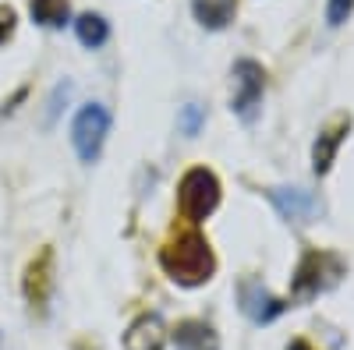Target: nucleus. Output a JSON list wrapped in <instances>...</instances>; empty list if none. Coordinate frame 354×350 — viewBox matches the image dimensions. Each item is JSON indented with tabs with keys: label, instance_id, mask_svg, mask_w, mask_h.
<instances>
[{
	"label": "nucleus",
	"instance_id": "f257e3e1",
	"mask_svg": "<svg viewBox=\"0 0 354 350\" xmlns=\"http://www.w3.org/2000/svg\"><path fill=\"white\" fill-rule=\"evenodd\" d=\"M160 266L177 286H202L216 273V255L198 230H181L160 248Z\"/></svg>",
	"mask_w": 354,
	"mask_h": 350
},
{
	"label": "nucleus",
	"instance_id": "f03ea898",
	"mask_svg": "<svg viewBox=\"0 0 354 350\" xmlns=\"http://www.w3.org/2000/svg\"><path fill=\"white\" fill-rule=\"evenodd\" d=\"M344 276V258L333 255V251H305L298 269L290 276V301L294 304H305L319 294H326L330 286H337V280Z\"/></svg>",
	"mask_w": 354,
	"mask_h": 350
},
{
	"label": "nucleus",
	"instance_id": "7ed1b4c3",
	"mask_svg": "<svg viewBox=\"0 0 354 350\" xmlns=\"http://www.w3.org/2000/svg\"><path fill=\"white\" fill-rule=\"evenodd\" d=\"M220 206V177L209 166H192L177 184V209L188 223H205Z\"/></svg>",
	"mask_w": 354,
	"mask_h": 350
},
{
	"label": "nucleus",
	"instance_id": "20e7f679",
	"mask_svg": "<svg viewBox=\"0 0 354 350\" xmlns=\"http://www.w3.org/2000/svg\"><path fill=\"white\" fill-rule=\"evenodd\" d=\"M110 135V110L103 103H85L71 121V145L82 163H96Z\"/></svg>",
	"mask_w": 354,
	"mask_h": 350
},
{
	"label": "nucleus",
	"instance_id": "39448f33",
	"mask_svg": "<svg viewBox=\"0 0 354 350\" xmlns=\"http://www.w3.org/2000/svg\"><path fill=\"white\" fill-rule=\"evenodd\" d=\"M230 78H234V96H230L234 117L245 121V124H255V117L262 110V93H266V71H262V64L241 57V61L234 64Z\"/></svg>",
	"mask_w": 354,
	"mask_h": 350
},
{
	"label": "nucleus",
	"instance_id": "423d86ee",
	"mask_svg": "<svg viewBox=\"0 0 354 350\" xmlns=\"http://www.w3.org/2000/svg\"><path fill=\"white\" fill-rule=\"evenodd\" d=\"M238 308L245 311L248 322H255V326H270L273 318H280V315L290 308V301L273 298L270 290H266V283H259V280L248 276V280L238 283Z\"/></svg>",
	"mask_w": 354,
	"mask_h": 350
},
{
	"label": "nucleus",
	"instance_id": "0eeeda50",
	"mask_svg": "<svg viewBox=\"0 0 354 350\" xmlns=\"http://www.w3.org/2000/svg\"><path fill=\"white\" fill-rule=\"evenodd\" d=\"M21 290H25V301L32 304V311H46L50 290H53V251L50 248H43L32 262H28Z\"/></svg>",
	"mask_w": 354,
	"mask_h": 350
},
{
	"label": "nucleus",
	"instance_id": "6e6552de",
	"mask_svg": "<svg viewBox=\"0 0 354 350\" xmlns=\"http://www.w3.org/2000/svg\"><path fill=\"white\" fill-rule=\"evenodd\" d=\"M266 195H270V202L277 206V213L290 223H308L322 213V202L305 188H270Z\"/></svg>",
	"mask_w": 354,
	"mask_h": 350
},
{
	"label": "nucleus",
	"instance_id": "1a4fd4ad",
	"mask_svg": "<svg viewBox=\"0 0 354 350\" xmlns=\"http://www.w3.org/2000/svg\"><path fill=\"white\" fill-rule=\"evenodd\" d=\"M167 326L160 315H138L124 333V350H163L167 347Z\"/></svg>",
	"mask_w": 354,
	"mask_h": 350
},
{
	"label": "nucleus",
	"instance_id": "9d476101",
	"mask_svg": "<svg viewBox=\"0 0 354 350\" xmlns=\"http://www.w3.org/2000/svg\"><path fill=\"white\" fill-rule=\"evenodd\" d=\"M351 131V117H340V121H333L330 128H322L315 145H312V170L315 173H330L333 159H337V149H340V142L347 138Z\"/></svg>",
	"mask_w": 354,
	"mask_h": 350
},
{
	"label": "nucleus",
	"instance_id": "9b49d317",
	"mask_svg": "<svg viewBox=\"0 0 354 350\" xmlns=\"http://www.w3.org/2000/svg\"><path fill=\"white\" fill-rule=\"evenodd\" d=\"M174 347L177 350H220V336L202 318H185L174 329Z\"/></svg>",
	"mask_w": 354,
	"mask_h": 350
},
{
	"label": "nucleus",
	"instance_id": "f8f14e48",
	"mask_svg": "<svg viewBox=\"0 0 354 350\" xmlns=\"http://www.w3.org/2000/svg\"><path fill=\"white\" fill-rule=\"evenodd\" d=\"M192 14L202 28H209V32H220L234 21L238 14V0H192Z\"/></svg>",
	"mask_w": 354,
	"mask_h": 350
},
{
	"label": "nucleus",
	"instance_id": "ddd939ff",
	"mask_svg": "<svg viewBox=\"0 0 354 350\" xmlns=\"http://www.w3.org/2000/svg\"><path fill=\"white\" fill-rule=\"evenodd\" d=\"M75 36H78V43L82 46H88V50H100L106 39H110V25H106V18L103 14H82L78 21H75Z\"/></svg>",
	"mask_w": 354,
	"mask_h": 350
},
{
	"label": "nucleus",
	"instance_id": "4468645a",
	"mask_svg": "<svg viewBox=\"0 0 354 350\" xmlns=\"http://www.w3.org/2000/svg\"><path fill=\"white\" fill-rule=\"evenodd\" d=\"M28 14H32V21L43 25V28H61L71 18V4L68 0H32Z\"/></svg>",
	"mask_w": 354,
	"mask_h": 350
},
{
	"label": "nucleus",
	"instance_id": "2eb2a0df",
	"mask_svg": "<svg viewBox=\"0 0 354 350\" xmlns=\"http://www.w3.org/2000/svg\"><path fill=\"white\" fill-rule=\"evenodd\" d=\"M177 124H181L185 135H198V128L205 124V110H202L198 103H188V106L181 110V117H177Z\"/></svg>",
	"mask_w": 354,
	"mask_h": 350
},
{
	"label": "nucleus",
	"instance_id": "dca6fc26",
	"mask_svg": "<svg viewBox=\"0 0 354 350\" xmlns=\"http://www.w3.org/2000/svg\"><path fill=\"white\" fill-rule=\"evenodd\" d=\"M351 11H354V0H330L326 4V21L337 28V25H344L351 18Z\"/></svg>",
	"mask_w": 354,
	"mask_h": 350
},
{
	"label": "nucleus",
	"instance_id": "f3484780",
	"mask_svg": "<svg viewBox=\"0 0 354 350\" xmlns=\"http://www.w3.org/2000/svg\"><path fill=\"white\" fill-rule=\"evenodd\" d=\"M15 11L11 8H0V43H4V39H11V32H15Z\"/></svg>",
	"mask_w": 354,
	"mask_h": 350
},
{
	"label": "nucleus",
	"instance_id": "a211bd4d",
	"mask_svg": "<svg viewBox=\"0 0 354 350\" xmlns=\"http://www.w3.org/2000/svg\"><path fill=\"white\" fill-rule=\"evenodd\" d=\"M287 350H315V347H312L308 340H290V347H287Z\"/></svg>",
	"mask_w": 354,
	"mask_h": 350
}]
</instances>
